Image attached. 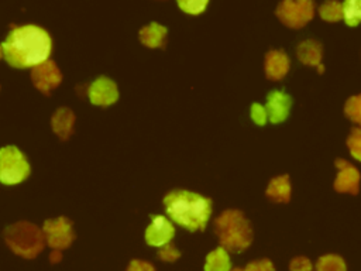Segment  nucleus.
<instances>
[{
    "instance_id": "1",
    "label": "nucleus",
    "mask_w": 361,
    "mask_h": 271,
    "mask_svg": "<svg viewBox=\"0 0 361 271\" xmlns=\"http://www.w3.org/2000/svg\"><path fill=\"white\" fill-rule=\"evenodd\" d=\"M3 58L17 69L35 68L49 59L52 38L47 30L35 24L11 27L1 44Z\"/></svg>"
},
{
    "instance_id": "32",
    "label": "nucleus",
    "mask_w": 361,
    "mask_h": 271,
    "mask_svg": "<svg viewBox=\"0 0 361 271\" xmlns=\"http://www.w3.org/2000/svg\"><path fill=\"white\" fill-rule=\"evenodd\" d=\"M231 271H245V270H241V268H233Z\"/></svg>"
},
{
    "instance_id": "12",
    "label": "nucleus",
    "mask_w": 361,
    "mask_h": 271,
    "mask_svg": "<svg viewBox=\"0 0 361 271\" xmlns=\"http://www.w3.org/2000/svg\"><path fill=\"white\" fill-rule=\"evenodd\" d=\"M292 107V97L283 90H271L267 96L265 109L268 113V120L274 124L285 121L289 116Z\"/></svg>"
},
{
    "instance_id": "25",
    "label": "nucleus",
    "mask_w": 361,
    "mask_h": 271,
    "mask_svg": "<svg viewBox=\"0 0 361 271\" xmlns=\"http://www.w3.org/2000/svg\"><path fill=\"white\" fill-rule=\"evenodd\" d=\"M250 116L252 119V121L258 126H264L268 121V113L265 106L259 104V103H252L251 109H250Z\"/></svg>"
},
{
    "instance_id": "31",
    "label": "nucleus",
    "mask_w": 361,
    "mask_h": 271,
    "mask_svg": "<svg viewBox=\"0 0 361 271\" xmlns=\"http://www.w3.org/2000/svg\"><path fill=\"white\" fill-rule=\"evenodd\" d=\"M3 58V49H1V45H0V59Z\"/></svg>"
},
{
    "instance_id": "6",
    "label": "nucleus",
    "mask_w": 361,
    "mask_h": 271,
    "mask_svg": "<svg viewBox=\"0 0 361 271\" xmlns=\"http://www.w3.org/2000/svg\"><path fill=\"white\" fill-rule=\"evenodd\" d=\"M276 16L285 25L290 28H300L313 18L314 4L310 0H285L278 6Z\"/></svg>"
},
{
    "instance_id": "8",
    "label": "nucleus",
    "mask_w": 361,
    "mask_h": 271,
    "mask_svg": "<svg viewBox=\"0 0 361 271\" xmlns=\"http://www.w3.org/2000/svg\"><path fill=\"white\" fill-rule=\"evenodd\" d=\"M175 236L172 222L162 215H151V222L145 229V243L151 247H164L171 243Z\"/></svg>"
},
{
    "instance_id": "7",
    "label": "nucleus",
    "mask_w": 361,
    "mask_h": 271,
    "mask_svg": "<svg viewBox=\"0 0 361 271\" xmlns=\"http://www.w3.org/2000/svg\"><path fill=\"white\" fill-rule=\"evenodd\" d=\"M42 233L45 237V243L52 250H58V251L68 248L75 240L72 222L65 216L45 220L42 226Z\"/></svg>"
},
{
    "instance_id": "23",
    "label": "nucleus",
    "mask_w": 361,
    "mask_h": 271,
    "mask_svg": "<svg viewBox=\"0 0 361 271\" xmlns=\"http://www.w3.org/2000/svg\"><path fill=\"white\" fill-rule=\"evenodd\" d=\"M207 0H178V7L189 16L202 14L207 8Z\"/></svg>"
},
{
    "instance_id": "19",
    "label": "nucleus",
    "mask_w": 361,
    "mask_h": 271,
    "mask_svg": "<svg viewBox=\"0 0 361 271\" xmlns=\"http://www.w3.org/2000/svg\"><path fill=\"white\" fill-rule=\"evenodd\" d=\"M343 4V18L348 27L361 23V0H345Z\"/></svg>"
},
{
    "instance_id": "30",
    "label": "nucleus",
    "mask_w": 361,
    "mask_h": 271,
    "mask_svg": "<svg viewBox=\"0 0 361 271\" xmlns=\"http://www.w3.org/2000/svg\"><path fill=\"white\" fill-rule=\"evenodd\" d=\"M62 260V253L58 251V250H52L51 254H49V261L51 263H58Z\"/></svg>"
},
{
    "instance_id": "11",
    "label": "nucleus",
    "mask_w": 361,
    "mask_h": 271,
    "mask_svg": "<svg viewBox=\"0 0 361 271\" xmlns=\"http://www.w3.org/2000/svg\"><path fill=\"white\" fill-rule=\"evenodd\" d=\"M334 164L338 169L337 176L334 179V189L340 193L357 195L360 189V179H361L358 169L343 158L336 159Z\"/></svg>"
},
{
    "instance_id": "21",
    "label": "nucleus",
    "mask_w": 361,
    "mask_h": 271,
    "mask_svg": "<svg viewBox=\"0 0 361 271\" xmlns=\"http://www.w3.org/2000/svg\"><path fill=\"white\" fill-rule=\"evenodd\" d=\"M319 14L326 21H338L343 18V4L338 1H326L320 6Z\"/></svg>"
},
{
    "instance_id": "2",
    "label": "nucleus",
    "mask_w": 361,
    "mask_h": 271,
    "mask_svg": "<svg viewBox=\"0 0 361 271\" xmlns=\"http://www.w3.org/2000/svg\"><path fill=\"white\" fill-rule=\"evenodd\" d=\"M162 202L169 219L189 231L204 230L212 215V199L197 192L175 189Z\"/></svg>"
},
{
    "instance_id": "24",
    "label": "nucleus",
    "mask_w": 361,
    "mask_h": 271,
    "mask_svg": "<svg viewBox=\"0 0 361 271\" xmlns=\"http://www.w3.org/2000/svg\"><path fill=\"white\" fill-rule=\"evenodd\" d=\"M347 147L350 150V154L361 161V127H354L347 138Z\"/></svg>"
},
{
    "instance_id": "16",
    "label": "nucleus",
    "mask_w": 361,
    "mask_h": 271,
    "mask_svg": "<svg viewBox=\"0 0 361 271\" xmlns=\"http://www.w3.org/2000/svg\"><path fill=\"white\" fill-rule=\"evenodd\" d=\"M166 27L158 23H149L140 30V41L148 48H161L165 45Z\"/></svg>"
},
{
    "instance_id": "17",
    "label": "nucleus",
    "mask_w": 361,
    "mask_h": 271,
    "mask_svg": "<svg viewBox=\"0 0 361 271\" xmlns=\"http://www.w3.org/2000/svg\"><path fill=\"white\" fill-rule=\"evenodd\" d=\"M267 196L278 203H288L290 199V182L288 175H281L269 181Z\"/></svg>"
},
{
    "instance_id": "9",
    "label": "nucleus",
    "mask_w": 361,
    "mask_h": 271,
    "mask_svg": "<svg viewBox=\"0 0 361 271\" xmlns=\"http://www.w3.org/2000/svg\"><path fill=\"white\" fill-rule=\"evenodd\" d=\"M31 80L34 86L44 95H49L52 89L62 82V73L56 64L51 59L31 69Z\"/></svg>"
},
{
    "instance_id": "4",
    "label": "nucleus",
    "mask_w": 361,
    "mask_h": 271,
    "mask_svg": "<svg viewBox=\"0 0 361 271\" xmlns=\"http://www.w3.org/2000/svg\"><path fill=\"white\" fill-rule=\"evenodd\" d=\"M4 241L13 253L24 258L37 257L45 246L42 229L28 222H18L6 227Z\"/></svg>"
},
{
    "instance_id": "27",
    "label": "nucleus",
    "mask_w": 361,
    "mask_h": 271,
    "mask_svg": "<svg viewBox=\"0 0 361 271\" xmlns=\"http://www.w3.org/2000/svg\"><path fill=\"white\" fill-rule=\"evenodd\" d=\"M313 265L306 257H296L289 264V271H312Z\"/></svg>"
},
{
    "instance_id": "3",
    "label": "nucleus",
    "mask_w": 361,
    "mask_h": 271,
    "mask_svg": "<svg viewBox=\"0 0 361 271\" xmlns=\"http://www.w3.org/2000/svg\"><path fill=\"white\" fill-rule=\"evenodd\" d=\"M214 233L220 247L231 253H241L252 243V229L240 210H224L214 220Z\"/></svg>"
},
{
    "instance_id": "18",
    "label": "nucleus",
    "mask_w": 361,
    "mask_h": 271,
    "mask_svg": "<svg viewBox=\"0 0 361 271\" xmlns=\"http://www.w3.org/2000/svg\"><path fill=\"white\" fill-rule=\"evenodd\" d=\"M204 271H231V261L228 251L223 247H217L206 257Z\"/></svg>"
},
{
    "instance_id": "14",
    "label": "nucleus",
    "mask_w": 361,
    "mask_h": 271,
    "mask_svg": "<svg viewBox=\"0 0 361 271\" xmlns=\"http://www.w3.org/2000/svg\"><path fill=\"white\" fill-rule=\"evenodd\" d=\"M75 113L71 109L61 107L51 117V127L61 140H68L73 133Z\"/></svg>"
},
{
    "instance_id": "13",
    "label": "nucleus",
    "mask_w": 361,
    "mask_h": 271,
    "mask_svg": "<svg viewBox=\"0 0 361 271\" xmlns=\"http://www.w3.org/2000/svg\"><path fill=\"white\" fill-rule=\"evenodd\" d=\"M289 71V58L281 49H271L265 55V75L268 79L279 80Z\"/></svg>"
},
{
    "instance_id": "10",
    "label": "nucleus",
    "mask_w": 361,
    "mask_h": 271,
    "mask_svg": "<svg viewBox=\"0 0 361 271\" xmlns=\"http://www.w3.org/2000/svg\"><path fill=\"white\" fill-rule=\"evenodd\" d=\"M87 96L94 106H111L118 99V88L110 78L99 76L87 88Z\"/></svg>"
},
{
    "instance_id": "28",
    "label": "nucleus",
    "mask_w": 361,
    "mask_h": 271,
    "mask_svg": "<svg viewBox=\"0 0 361 271\" xmlns=\"http://www.w3.org/2000/svg\"><path fill=\"white\" fill-rule=\"evenodd\" d=\"M245 271H275V267L271 263V260L262 258V260H257V261L250 263L245 267Z\"/></svg>"
},
{
    "instance_id": "29",
    "label": "nucleus",
    "mask_w": 361,
    "mask_h": 271,
    "mask_svg": "<svg viewBox=\"0 0 361 271\" xmlns=\"http://www.w3.org/2000/svg\"><path fill=\"white\" fill-rule=\"evenodd\" d=\"M127 271H155L154 265L147 263V261H142V260H133L128 267H127Z\"/></svg>"
},
{
    "instance_id": "5",
    "label": "nucleus",
    "mask_w": 361,
    "mask_h": 271,
    "mask_svg": "<svg viewBox=\"0 0 361 271\" xmlns=\"http://www.w3.org/2000/svg\"><path fill=\"white\" fill-rule=\"evenodd\" d=\"M31 167L24 152L16 145L0 148V182L17 185L30 176Z\"/></svg>"
},
{
    "instance_id": "20",
    "label": "nucleus",
    "mask_w": 361,
    "mask_h": 271,
    "mask_svg": "<svg viewBox=\"0 0 361 271\" xmlns=\"http://www.w3.org/2000/svg\"><path fill=\"white\" fill-rule=\"evenodd\" d=\"M316 271H347V267L340 255L326 254L317 260Z\"/></svg>"
},
{
    "instance_id": "26",
    "label": "nucleus",
    "mask_w": 361,
    "mask_h": 271,
    "mask_svg": "<svg viewBox=\"0 0 361 271\" xmlns=\"http://www.w3.org/2000/svg\"><path fill=\"white\" fill-rule=\"evenodd\" d=\"M158 257L166 263H173L180 257V251L169 243L158 250Z\"/></svg>"
},
{
    "instance_id": "22",
    "label": "nucleus",
    "mask_w": 361,
    "mask_h": 271,
    "mask_svg": "<svg viewBox=\"0 0 361 271\" xmlns=\"http://www.w3.org/2000/svg\"><path fill=\"white\" fill-rule=\"evenodd\" d=\"M344 112L351 121L361 126V95L351 96L344 106Z\"/></svg>"
},
{
    "instance_id": "15",
    "label": "nucleus",
    "mask_w": 361,
    "mask_h": 271,
    "mask_svg": "<svg viewBox=\"0 0 361 271\" xmlns=\"http://www.w3.org/2000/svg\"><path fill=\"white\" fill-rule=\"evenodd\" d=\"M322 55H323V48L322 44L316 40H306L299 44L298 47V58L300 62L310 65V66H317L319 72H323V65H322Z\"/></svg>"
}]
</instances>
